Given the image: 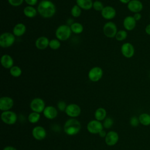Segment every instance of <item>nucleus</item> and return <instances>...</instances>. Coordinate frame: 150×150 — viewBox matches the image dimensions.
<instances>
[{"label":"nucleus","instance_id":"1","mask_svg":"<svg viewBox=\"0 0 150 150\" xmlns=\"http://www.w3.org/2000/svg\"><path fill=\"white\" fill-rule=\"evenodd\" d=\"M38 12L45 18H50L53 16L56 12L55 5L49 0H42L38 6Z\"/></svg>","mask_w":150,"mask_h":150},{"label":"nucleus","instance_id":"2","mask_svg":"<svg viewBox=\"0 0 150 150\" xmlns=\"http://www.w3.org/2000/svg\"><path fill=\"white\" fill-rule=\"evenodd\" d=\"M81 129L80 121L75 118H71L67 120L64 124V132L69 136H73L77 134Z\"/></svg>","mask_w":150,"mask_h":150},{"label":"nucleus","instance_id":"3","mask_svg":"<svg viewBox=\"0 0 150 150\" xmlns=\"http://www.w3.org/2000/svg\"><path fill=\"white\" fill-rule=\"evenodd\" d=\"M71 30L67 25H61L56 30L55 35L60 41H65L71 36Z\"/></svg>","mask_w":150,"mask_h":150},{"label":"nucleus","instance_id":"4","mask_svg":"<svg viewBox=\"0 0 150 150\" xmlns=\"http://www.w3.org/2000/svg\"><path fill=\"white\" fill-rule=\"evenodd\" d=\"M15 41V35L10 32H4L0 36V46L2 47H9L14 43Z\"/></svg>","mask_w":150,"mask_h":150},{"label":"nucleus","instance_id":"5","mask_svg":"<svg viewBox=\"0 0 150 150\" xmlns=\"http://www.w3.org/2000/svg\"><path fill=\"white\" fill-rule=\"evenodd\" d=\"M1 118L3 122L8 125H13L16 123L18 117L16 114L11 110L2 111L1 114Z\"/></svg>","mask_w":150,"mask_h":150},{"label":"nucleus","instance_id":"6","mask_svg":"<svg viewBox=\"0 0 150 150\" xmlns=\"http://www.w3.org/2000/svg\"><path fill=\"white\" fill-rule=\"evenodd\" d=\"M103 124L101 121L93 120L89 121L87 125V129L88 132L93 134H98L103 129Z\"/></svg>","mask_w":150,"mask_h":150},{"label":"nucleus","instance_id":"7","mask_svg":"<svg viewBox=\"0 0 150 150\" xmlns=\"http://www.w3.org/2000/svg\"><path fill=\"white\" fill-rule=\"evenodd\" d=\"M45 106V103L44 100L41 98H33L30 103V108L31 110L33 112L41 113L43 112Z\"/></svg>","mask_w":150,"mask_h":150},{"label":"nucleus","instance_id":"8","mask_svg":"<svg viewBox=\"0 0 150 150\" xmlns=\"http://www.w3.org/2000/svg\"><path fill=\"white\" fill-rule=\"evenodd\" d=\"M117 32V27L112 22H108L103 26V33L107 38H114Z\"/></svg>","mask_w":150,"mask_h":150},{"label":"nucleus","instance_id":"9","mask_svg":"<svg viewBox=\"0 0 150 150\" xmlns=\"http://www.w3.org/2000/svg\"><path fill=\"white\" fill-rule=\"evenodd\" d=\"M103 75V69L98 66L92 67L88 71V77L90 81L97 82L99 81Z\"/></svg>","mask_w":150,"mask_h":150},{"label":"nucleus","instance_id":"10","mask_svg":"<svg viewBox=\"0 0 150 150\" xmlns=\"http://www.w3.org/2000/svg\"><path fill=\"white\" fill-rule=\"evenodd\" d=\"M64 112L67 116L71 118H76L81 114V108L76 104H70L67 105Z\"/></svg>","mask_w":150,"mask_h":150},{"label":"nucleus","instance_id":"11","mask_svg":"<svg viewBox=\"0 0 150 150\" xmlns=\"http://www.w3.org/2000/svg\"><path fill=\"white\" fill-rule=\"evenodd\" d=\"M121 52L125 57L131 58L134 55L135 49L132 43L125 42L122 45L121 47Z\"/></svg>","mask_w":150,"mask_h":150},{"label":"nucleus","instance_id":"12","mask_svg":"<svg viewBox=\"0 0 150 150\" xmlns=\"http://www.w3.org/2000/svg\"><path fill=\"white\" fill-rule=\"evenodd\" d=\"M13 99L8 96L2 97L0 98V110L2 111L10 110L13 106Z\"/></svg>","mask_w":150,"mask_h":150},{"label":"nucleus","instance_id":"13","mask_svg":"<svg viewBox=\"0 0 150 150\" xmlns=\"http://www.w3.org/2000/svg\"><path fill=\"white\" fill-rule=\"evenodd\" d=\"M32 134L35 139L38 141H42L46 138L47 132L46 129L43 127L36 126L33 128Z\"/></svg>","mask_w":150,"mask_h":150},{"label":"nucleus","instance_id":"14","mask_svg":"<svg viewBox=\"0 0 150 150\" xmlns=\"http://www.w3.org/2000/svg\"><path fill=\"white\" fill-rule=\"evenodd\" d=\"M119 140L118 134L114 131H110L107 132L105 137V144L110 146L115 145Z\"/></svg>","mask_w":150,"mask_h":150},{"label":"nucleus","instance_id":"15","mask_svg":"<svg viewBox=\"0 0 150 150\" xmlns=\"http://www.w3.org/2000/svg\"><path fill=\"white\" fill-rule=\"evenodd\" d=\"M127 8L134 13L140 12L143 9V4L139 0H131L127 4Z\"/></svg>","mask_w":150,"mask_h":150},{"label":"nucleus","instance_id":"16","mask_svg":"<svg viewBox=\"0 0 150 150\" xmlns=\"http://www.w3.org/2000/svg\"><path fill=\"white\" fill-rule=\"evenodd\" d=\"M101 14L103 18L107 20H110L115 16L116 11L111 6H104L103 10L101 11Z\"/></svg>","mask_w":150,"mask_h":150},{"label":"nucleus","instance_id":"17","mask_svg":"<svg viewBox=\"0 0 150 150\" xmlns=\"http://www.w3.org/2000/svg\"><path fill=\"white\" fill-rule=\"evenodd\" d=\"M57 113L58 112L56 108L52 105L46 106L43 111V114L45 117L49 120L54 119L57 117Z\"/></svg>","mask_w":150,"mask_h":150},{"label":"nucleus","instance_id":"18","mask_svg":"<svg viewBox=\"0 0 150 150\" xmlns=\"http://www.w3.org/2000/svg\"><path fill=\"white\" fill-rule=\"evenodd\" d=\"M137 21L134 18L133 16H127L123 21V26L125 30L131 31L136 26Z\"/></svg>","mask_w":150,"mask_h":150},{"label":"nucleus","instance_id":"19","mask_svg":"<svg viewBox=\"0 0 150 150\" xmlns=\"http://www.w3.org/2000/svg\"><path fill=\"white\" fill-rule=\"evenodd\" d=\"M50 40L46 36H40L35 41V46L39 50H44L46 49L49 45Z\"/></svg>","mask_w":150,"mask_h":150},{"label":"nucleus","instance_id":"20","mask_svg":"<svg viewBox=\"0 0 150 150\" xmlns=\"http://www.w3.org/2000/svg\"><path fill=\"white\" fill-rule=\"evenodd\" d=\"M1 63L4 68L10 69L12 66H13V60L11 56L5 54L2 55L1 58Z\"/></svg>","mask_w":150,"mask_h":150},{"label":"nucleus","instance_id":"21","mask_svg":"<svg viewBox=\"0 0 150 150\" xmlns=\"http://www.w3.org/2000/svg\"><path fill=\"white\" fill-rule=\"evenodd\" d=\"M26 30V26L22 23H19L13 27V34L16 36H22L25 33Z\"/></svg>","mask_w":150,"mask_h":150},{"label":"nucleus","instance_id":"22","mask_svg":"<svg viewBox=\"0 0 150 150\" xmlns=\"http://www.w3.org/2000/svg\"><path fill=\"white\" fill-rule=\"evenodd\" d=\"M76 4L81 9L88 10L93 8V2L92 0H76Z\"/></svg>","mask_w":150,"mask_h":150},{"label":"nucleus","instance_id":"23","mask_svg":"<svg viewBox=\"0 0 150 150\" xmlns=\"http://www.w3.org/2000/svg\"><path fill=\"white\" fill-rule=\"evenodd\" d=\"M38 10L34 8L33 6H26L23 9V13L24 15L29 18H32L36 16L37 15Z\"/></svg>","mask_w":150,"mask_h":150},{"label":"nucleus","instance_id":"24","mask_svg":"<svg viewBox=\"0 0 150 150\" xmlns=\"http://www.w3.org/2000/svg\"><path fill=\"white\" fill-rule=\"evenodd\" d=\"M106 116H107V111L103 107L98 108L95 111L94 117H95V119L98 121H101L104 120L106 118Z\"/></svg>","mask_w":150,"mask_h":150},{"label":"nucleus","instance_id":"25","mask_svg":"<svg viewBox=\"0 0 150 150\" xmlns=\"http://www.w3.org/2000/svg\"><path fill=\"white\" fill-rule=\"evenodd\" d=\"M139 122L144 126L150 125V114L148 113H142L138 117Z\"/></svg>","mask_w":150,"mask_h":150},{"label":"nucleus","instance_id":"26","mask_svg":"<svg viewBox=\"0 0 150 150\" xmlns=\"http://www.w3.org/2000/svg\"><path fill=\"white\" fill-rule=\"evenodd\" d=\"M71 32L76 34H80L83 32L84 28L83 26L79 22H74L70 26Z\"/></svg>","mask_w":150,"mask_h":150},{"label":"nucleus","instance_id":"27","mask_svg":"<svg viewBox=\"0 0 150 150\" xmlns=\"http://www.w3.org/2000/svg\"><path fill=\"white\" fill-rule=\"evenodd\" d=\"M40 118V113L32 111V112H30L29 114L28 117V121L30 123L35 124V123L38 122L39 121Z\"/></svg>","mask_w":150,"mask_h":150},{"label":"nucleus","instance_id":"28","mask_svg":"<svg viewBox=\"0 0 150 150\" xmlns=\"http://www.w3.org/2000/svg\"><path fill=\"white\" fill-rule=\"evenodd\" d=\"M10 74L14 77H18L22 74V70L18 66H12L9 70Z\"/></svg>","mask_w":150,"mask_h":150},{"label":"nucleus","instance_id":"29","mask_svg":"<svg viewBox=\"0 0 150 150\" xmlns=\"http://www.w3.org/2000/svg\"><path fill=\"white\" fill-rule=\"evenodd\" d=\"M127 35L128 33L126 30H120L117 32L115 38L118 41H123L127 38Z\"/></svg>","mask_w":150,"mask_h":150},{"label":"nucleus","instance_id":"30","mask_svg":"<svg viewBox=\"0 0 150 150\" xmlns=\"http://www.w3.org/2000/svg\"><path fill=\"white\" fill-rule=\"evenodd\" d=\"M71 15L74 18H78L80 16L81 13V9L77 5H74L71 9Z\"/></svg>","mask_w":150,"mask_h":150},{"label":"nucleus","instance_id":"31","mask_svg":"<svg viewBox=\"0 0 150 150\" xmlns=\"http://www.w3.org/2000/svg\"><path fill=\"white\" fill-rule=\"evenodd\" d=\"M60 45L61 43L59 40H58L57 39H53L50 40L49 46L50 49L53 50H57L60 47Z\"/></svg>","mask_w":150,"mask_h":150},{"label":"nucleus","instance_id":"32","mask_svg":"<svg viewBox=\"0 0 150 150\" xmlns=\"http://www.w3.org/2000/svg\"><path fill=\"white\" fill-rule=\"evenodd\" d=\"M104 5L101 1H95L94 2H93V8H94V10L97 11H101L104 8Z\"/></svg>","mask_w":150,"mask_h":150},{"label":"nucleus","instance_id":"33","mask_svg":"<svg viewBox=\"0 0 150 150\" xmlns=\"http://www.w3.org/2000/svg\"><path fill=\"white\" fill-rule=\"evenodd\" d=\"M113 123H114V121H113V120L111 118L107 117L104 120V122H103V124L104 128H105L106 129H108V128H110L112 127V125H113Z\"/></svg>","mask_w":150,"mask_h":150},{"label":"nucleus","instance_id":"34","mask_svg":"<svg viewBox=\"0 0 150 150\" xmlns=\"http://www.w3.org/2000/svg\"><path fill=\"white\" fill-rule=\"evenodd\" d=\"M129 124L132 127H137L140 124L138 117L135 115L131 117L129 120Z\"/></svg>","mask_w":150,"mask_h":150},{"label":"nucleus","instance_id":"35","mask_svg":"<svg viewBox=\"0 0 150 150\" xmlns=\"http://www.w3.org/2000/svg\"><path fill=\"white\" fill-rule=\"evenodd\" d=\"M57 106L58 109H59L60 111H65L66 108V107H67L66 103V102L64 101H59L57 103Z\"/></svg>","mask_w":150,"mask_h":150},{"label":"nucleus","instance_id":"36","mask_svg":"<svg viewBox=\"0 0 150 150\" xmlns=\"http://www.w3.org/2000/svg\"><path fill=\"white\" fill-rule=\"evenodd\" d=\"M25 0H8V3L13 6H18L22 4Z\"/></svg>","mask_w":150,"mask_h":150},{"label":"nucleus","instance_id":"37","mask_svg":"<svg viewBox=\"0 0 150 150\" xmlns=\"http://www.w3.org/2000/svg\"><path fill=\"white\" fill-rule=\"evenodd\" d=\"M38 0H25V2L30 6H34L37 4Z\"/></svg>","mask_w":150,"mask_h":150},{"label":"nucleus","instance_id":"38","mask_svg":"<svg viewBox=\"0 0 150 150\" xmlns=\"http://www.w3.org/2000/svg\"><path fill=\"white\" fill-rule=\"evenodd\" d=\"M133 17L135 19V20L137 22V21H139V20H141V19L142 18V15L140 13V12H138V13H135L133 15Z\"/></svg>","mask_w":150,"mask_h":150},{"label":"nucleus","instance_id":"39","mask_svg":"<svg viewBox=\"0 0 150 150\" xmlns=\"http://www.w3.org/2000/svg\"><path fill=\"white\" fill-rule=\"evenodd\" d=\"M145 33H146L148 35H149V36H150V23H149V24H148V25L145 26Z\"/></svg>","mask_w":150,"mask_h":150},{"label":"nucleus","instance_id":"40","mask_svg":"<svg viewBox=\"0 0 150 150\" xmlns=\"http://www.w3.org/2000/svg\"><path fill=\"white\" fill-rule=\"evenodd\" d=\"M107 133L105 132V131H104V129H103L100 132V133L98 134V135H100V137H101V138H105V137L106 135H107Z\"/></svg>","mask_w":150,"mask_h":150},{"label":"nucleus","instance_id":"41","mask_svg":"<svg viewBox=\"0 0 150 150\" xmlns=\"http://www.w3.org/2000/svg\"><path fill=\"white\" fill-rule=\"evenodd\" d=\"M3 150H17V149L12 146H6L3 149Z\"/></svg>","mask_w":150,"mask_h":150},{"label":"nucleus","instance_id":"42","mask_svg":"<svg viewBox=\"0 0 150 150\" xmlns=\"http://www.w3.org/2000/svg\"><path fill=\"white\" fill-rule=\"evenodd\" d=\"M122 4H128L131 0H119Z\"/></svg>","mask_w":150,"mask_h":150},{"label":"nucleus","instance_id":"43","mask_svg":"<svg viewBox=\"0 0 150 150\" xmlns=\"http://www.w3.org/2000/svg\"><path fill=\"white\" fill-rule=\"evenodd\" d=\"M149 77H150V73H149Z\"/></svg>","mask_w":150,"mask_h":150},{"label":"nucleus","instance_id":"44","mask_svg":"<svg viewBox=\"0 0 150 150\" xmlns=\"http://www.w3.org/2000/svg\"><path fill=\"white\" fill-rule=\"evenodd\" d=\"M149 18H150V15H149Z\"/></svg>","mask_w":150,"mask_h":150}]
</instances>
